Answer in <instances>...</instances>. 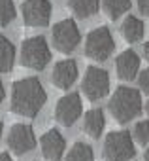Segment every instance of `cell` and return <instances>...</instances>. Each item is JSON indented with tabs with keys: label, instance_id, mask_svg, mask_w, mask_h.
Segmentation results:
<instances>
[{
	"label": "cell",
	"instance_id": "6da1fadb",
	"mask_svg": "<svg viewBox=\"0 0 149 161\" xmlns=\"http://www.w3.org/2000/svg\"><path fill=\"white\" fill-rule=\"evenodd\" d=\"M47 103V91L38 78H21L13 84L10 95V108L23 118H36Z\"/></svg>",
	"mask_w": 149,
	"mask_h": 161
},
{
	"label": "cell",
	"instance_id": "7a4b0ae2",
	"mask_svg": "<svg viewBox=\"0 0 149 161\" xmlns=\"http://www.w3.org/2000/svg\"><path fill=\"white\" fill-rule=\"evenodd\" d=\"M108 108H110V114L113 116V119L117 123H128L130 119H134L136 116H140V112L143 108L141 95L134 87L121 86L111 95Z\"/></svg>",
	"mask_w": 149,
	"mask_h": 161
},
{
	"label": "cell",
	"instance_id": "3957f363",
	"mask_svg": "<svg viewBox=\"0 0 149 161\" xmlns=\"http://www.w3.org/2000/svg\"><path fill=\"white\" fill-rule=\"evenodd\" d=\"M51 61V49L44 36H30L23 40L19 49V63L30 70H44Z\"/></svg>",
	"mask_w": 149,
	"mask_h": 161
},
{
	"label": "cell",
	"instance_id": "277c9868",
	"mask_svg": "<svg viewBox=\"0 0 149 161\" xmlns=\"http://www.w3.org/2000/svg\"><path fill=\"white\" fill-rule=\"evenodd\" d=\"M102 155L106 161H130L136 155L134 138L128 131H111L104 138Z\"/></svg>",
	"mask_w": 149,
	"mask_h": 161
},
{
	"label": "cell",
	"instance_id": "5b68a950",
	"mask_svg": "<svg viewBox=\"0 0 149 161\" xmlns=\"http://www.w3.org/2000/svg\"><path fill=\"white\" fill-rule=\"evenodd\" d=\"M115 51V40L108 27L93 29L85 38V55L93 61H108L110 55Z\"/></svg>",
	"mask_w": 149,
	"mask_h": 161
},
{
	"label": "cell",
	"instance_id": "8992f818",
	"mask_svg": "<svg viewBox=\"0 0 149 161\" xmlns=\"http://www.w3.org/2000/svg\"><path fill=\"white\" fill-rule=\"evenodd\" d=\"M53 47L60 53H72L81 42V32L74 19H62L51 29Z\"/></svg>",
	"mask_w": 149,
	"mask_h": 161
},
{
	"label": "cell",
	"instance_id": "52a82bcc",
	"mask_svg": "<svg viewBox=\"0 0 149 161\" xmlns=\"http://www.w3.org/2000/svg\"><path fill=\"white\" fill-rule=\"evenodd\" d=\"M81 91L89 101H100L110 91V74L100 66H89L83 80H81Z\"/></svg>",
	"mask_w": 149,
	"mask_h": 161
},
{
	"label": "cell",
	"instance_id": "ba28073f",
	"mask_svg": "<svg viewBox=\"0 0 149 161\" xmlns=\"http://www.w3.org/2000/svg\"><path fill=\"white\" fill-rule=\"evenodd\" d=\"M6 144L15 155H25L34 150L36 146V135L34 129L28 123H13L8 131Z\"/></svg>",
	"mask_w": 149,
	"mask_h": 161
},
{
	"label": "cell",
	"instance_id": "9c48e42d",
	"mask_svg": "<svg viewBox=\"0 0 149 161\" xmlns=\"http://www.w3.org/2000/svg\"><path fill=\"white\" fill-rule=\"evenodd\" d=\"M81 112H83V101H81L80 93L62 95L55 104V119L62 127H72L80 119Z\"/></svg>",
	"mask_w": 149,
	"mask_h": 161
},
{
	"label": "cell",
	"instance_id": "30bf717a",
	"mask_svg": "<svg viewBox=\"0 0 149 161\" xmlns=\"http://www.w3.org/2000/svg\"><path fill=\"white\" fill-rule=\"evenodd\" d=\"M21 15L27 27H45L51 19L49 0H25L21 6Z\"/></svg>",
	"mask_w": 149,
	"mask_h": 161
},
{
	"label": "cell",
	"instance_id": "8fae6325",
	"mask_svg": "<svg viewBox=\"0 0 149 161\" xmlns=\"http://www.w3.org/2000/svg\"><path fill=\"white\" fill-rule=\"evenodd\" d=\"M40 150L47 161H59L66 150V140L62 133L59 129H47L40 136Z\"/></svg>",
	"mask_w": 149,
	"mask_h": 161
},
{
	"label": "cell",
	"instance_id": "7c38bea8",
	"mask_svg": "<svg viewBox=\"0 0 149 161\" xmlns=\"http://www.w3.org/2000/svg\"><path fill=\"white\" fill-rule=\"evenodd\" d=\"M78 80V63L74 59H62L55 63L51 70V82L59 89H70Z\"/></svg>",
	"mask_w": 149,
	"mask_h": 161
},
{
	"label": "cell",
	"instance_id": "4fadbf2b",
	"mask_svg": "<svg viewBox=\"0 0 149 161\" xmlns=\"http://www.w3.org/2000/svg\"><path fill=\"white\" fill-rule=\"evenodd\" d=\"M140 70V57L136 51L132 49H125L117 55L115 59V72L119 76V80H125V82H130L138 76Z\"/></svg>",
	"mask_w": 149,
	"mask_h": 161
},
{
	"label": "cell",
	"instance_id": "5bb4252c",
	"mask_svg": "<svg viewBox=\"0 0 149 161\" xmlns=\"http://www.w3.org/2000/svg\"><path fill=\"white\" fill-rule=\"evenodd\" d=\"M104 127H106V116H104L102 108H93V110L85 112V116H83V131H85L87 136L100 138Z\"/></svg>",
	"mask_w": 149,
	"mask_h": 161
},
{
	"label": "cell",
	"instance_id": "9a60e30c",
	"mask_svg": "<svg viewBox=\"0 0 149 161\" xmlns=\"http://www.w3.org/2000/svg\"><path fill=\"white\" fill-rule=\"evenodd\" d=\"M121 34L123 38L128 42V44H134V42H140L145 34V27H143V21L136 15H126L123 25H121Z\"/></svg>",
	"mask_w": 149,
	"mask_h": 161
},
{
	"label": "cell",
	"instance_id": "2e32d148",
	"mask_svg": "<svg viewBox=\"0 0 149 161\" xmlns=\"http://www.w3.org/2000/svg\"><path fill=\"white\" fill-rule=\"evenodd\" d=\"M15 64V46L13 42L0 34V74H8Z\"/></svg>",
	"mask_w": 149,
	"mask_h": 161
},
{
	"label": "cell",
	"instance_id": "e0dca14e",
	"mask_svg": "<svg viewBox=\"0 0 149 161\" xmlns=\"http://www.w3.org/2000/svg\"><path fill=\"white\" fill-rule=\"evenodd\" d=\"M68 8L78 19H89L96 15L100 8V0H68Z\"/></svg>",
	"mask_w": 149,
	"mask_h": 161
},
{
	"label": "cell",
	"instance_id": "ac0fdd59",
	"mask_svg": "<svg viewBox=\"0 0 149 161\" xmlns=\"http://www.w3.org/2000/svg\"><path fill=\"white\" fill-rule=\"evenodd\" d=\"M102 10L111 21H115L130 10V0H102Z\"/></svg>",
	"mask_w": 149,
	"mask_h": 161
},
{
	"label": "cell",
	"instance_id": "d6986e66",
	"mask_svg": "<svg viewBox=\"0 0 149 161\" xmlns=\"http://www.w3.org/2000/svg\"><path fill=\"white\" fill-rule=\"evenodd\" d=\"M66 161H95V152L87 142H76L68 150Z\"/></svg>",
	"mask_w": 149,
	"mask_h": 161
},
{
	"label": "cell",
	"instance_id": "ffe728a7",
	"mask_svg": "<svg viewBox=\"0 0 149 161\" xmlns=\"http://www.w3.org/2000/svg\"><path fill=\"white\" fill-rule=\"evenodd\" d=\"M15 4L13 0H0V27H8L15 19Z\"/></svg>",
	"mask_w": 149,
	"mask_h": 161
},
{
	"label": "cell",
	"instance_id": "44dd1931",
	"mask_svg": "<svg viewBox=\"0 0 149 161\" xmlns=\"http://www.w3.org/2000/svg\"><path fill=\"white\" fill-rule=\"evenodd\" d=\"M132 138H134L138 144H141V146L149 144V121H147V119H141V121H138V123L134 125V129H132Z\"/></svg>",
	"mask_w": 149,
	"mask_h": 161
},
{
	"label": "cell",
	"instance_id": "7402d4cb",
	"mask_svg": "<svg viewBox=\"0 0 149 161\" xmlns=\"http://www.w3.org/2000/svg\"><path fill=\"white\" fill-rule=\"evenodd\" d=\"M138 86H140V91L149 93V68H145L138 74Z\"/></svg>",
	"mask_w": 149,
	"mask_h": 161
},
{
	"label": "cell",
	"instance_id": "603a6c76",
	"mask_svg": "<svg viewBox=\"0 0 149 161\" xmlns=\"http://www.w3.org/2000/svg\"><path fill=\"white\" fill-rule=\"evenodd\" d=\"M136 4H138V10L141 15L149 17V0H136Z\"/></svg>",
	"mask_w": 149,
	"mask_h": 161
},
{
	"label": "cell",
	"instance_id": "cb8c5ba5",
	"mask_svg": "<svg viewBox=\"0 0 149 161\" xmlns=\"http://www.w3.org/2000/svg\"><path fill=\"white\" fill-rule=\"evenodd\" d=\"M141 51H143V57H145V61L149 63V40L143 44V47H141Z\"/></svg>",
	"mask_w": 149,
	"mask_h": 161
},
{
	"label": "cell",
	"instance_id": "d4e9b609",
	"mask_svg": "<svg viewBox=\"0 0 149 161\" xmlns=\"http://www.w3.org/2000/svg\"><path fill=\"white\" fill-rule=\"evenodd\" d=\"M0 161H13V159H12V155L8 152H2L0 153Z\"/></svg>",
	"mask_w": 149,
	"mask_h": 161
},
{
	"label": "cell",
	"instance_id": "484cf974",
	"mask_svg": "<svg viewBox=\"0 0 149 161\" xmlns=\"http://www.w3.org/2000/svg\"><path fill=\"white\" fill-rule=\"evenodd\" d=\"M4 95H6V89H4V86H2V82H0V103L4 101Z\"/></svg>",
	"mask_w": 149,
	"mask_h": 161
},
{
	"label": "cell",
	"instance_id": "4316f807",
	"mask_svg": "<svg viewBox=\"0 0 149 161\" xmlns=\"http://www.w3.org/2000/svg\"><path fill=\"white\" fill-rule=\"evenodd\" d=\"M143 161H149V146H147V150H145V153H143Z\"/></svg>",
	"mask_w": 149,
	"mask_h": 161
},
{
	"label": "cell",
	"instance_id": "83f0119b",
	"mask_svg": "<svg viewBox=\"0 0 149 161\" xmlns=\"http://www.w3.org/2000/svg\"><path fill=\"white\" fill-rule=\"evenodd\" d=\"M145 112L149 114V99H147V103H145Z\"/></svg>",
	"mask_w": 149,
	"mask_h": 161
},
{
	"label": "cell",
	"instance_id": "f1b7e54d",
	"mask_svg": "<svg viewBox=\"0 0 149 161\" xmlns=\"http://www.w3.org/2000/svg\"><path fill=\"white\" fill-rule=\"evenodd\" d=\"M0 138H2V121H0Z\"/></svg>",
	"mask_w": 149,
	"mask_h": 161
}]
</instances>
